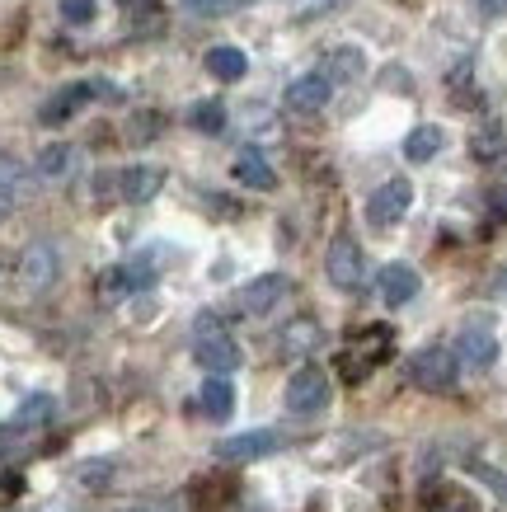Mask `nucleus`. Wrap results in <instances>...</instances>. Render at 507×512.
I'll return each mask as SVG.
<instances>
[{
    "label": "nucleus",
    "instance_id": "obj_3",
    "mask_svg": "<svg viewBox=\"0 0 507 512\" xmlns=\"http://www.w3.org/2000/svg\"><path fill=\"white\" fill-rule=\"evenodd\" d=\"M324 273H329V282H334L338 292H357V287H362V278H367V254H362V245H357L348 231L334 235V245L324 254Z\"/></svg>",
    "mask_w": 507,
    "mask_h": 512
},
{
    "label": "nucleus",
    "instance_id": "obj_22",
    "mask_svg": "<svg viewBox=\"0 0 507 512\" xmlns=\"http://www.w3.org/2000/svg\"><path fill=\"white\" fill-rule=\"evenodd\" d=\"M188 123L198 127V132H207V137H216V132H226V104H216V99L193 104V109H188Z\"/></svg>",
    "mask_w": 507,
    "mask_h": 512
},
{
    "label": "nucleus",
    "instance_id": "obj_7",
    "mask_svg": "<svg viewBox=\"0 0 507 512\" xmlns=\"http://www.w3.org/2000/svg\"><path fill=\"white\" fill-rule=\"evenodd\" d=\"M329 94H334V80L324 76V71H310V76H296L292 85H287V109L301 113V118H310V113H324V104H329Z\"/></svg>",
    "mask_w": 507,
    "mask_h": 512
},
{
    "label": "nucleus",
    "instance_id": "obj_1",
    "mask_svg": "<svg viewBox=\"0 0 507 512\" xmlns=\"http://www.w3.org/2000/svg\"><path fill=\"white\" fill-rule=\"evenodd\" d=\"M193 357H198L207 372H235L245 353H240V343L226 334V325L216 320V315H198V329H193Z\"/></svg>",
    "mask_w": 507,
    "mask_h": 512
},
{
    "label": "nucleus",
    "instance_id": "obj_23",
    "mask_svg": "<svg viewBox=\"0 0 507 512\" xmlns=\"http://www.w3.org/2000/svg\"><path fill=\"white\" fill-rule=\"evenodd\" d=\"M52 414H57V400H52V395H29V400L19 404L15 423L19 428H33V423H47Z\"/></svg>",
    "mask_w": 507,
    "mask_h": 512
},
{
    "label": "nucleus",
    "instance_id": "obj_4",
    "mask_svg": "<svg viewBox=\"0 0 507 512\" xmlns=\"http://www.w3.org/2000/svg\"><path fill=\"white\" fill-rule=\"evenodd\" d=\"M409 207H414V184L395 174V179H385V184L367 198V221L376 226V231H390V226H395Z\"/></svg>",
    "mask_w": 507,
    "mask_h": 512
},
{
    "label": "nucleus",
    "instance_id": "obj_26",
    "mask_svg": "<svg viewBox=\"0 0 507 512\" xmlns=\"http://www.w3.org/2000/svg\"><path fill=\"white\" fill-rule=\"evenodd\" d=\"M160 123H165L160 113H137V118H132V141H151L155 132H160Z\"/></svg>",
    "mask_w": 507,
    "mask_h": 512
},
{
    "label": "nucleus",
    "instance_id": "obj_18",
    "mask_svg": "<svg viewBox=\"0 0 507 512\" xmlns=\"http://www.w3.org/2000/svg\"><path fill=\"white\" fill-rule=\"evenodd\" d=\"M362 71H367L362 47H338V52H329V62H324V76L334 80V85H353V80H362Z\"/></svg>",
    "mask_w": 507,
    "mask_h": 512
},
{
    "label": "nucleus",
    "instance_id": "obj_2",
    "mask_svg": "<svg viewBox=\"0 0 507 512\" xmlns=\"http://www.w3.org/2000/svg\"><path fill=\"white\" fill-rule=\"evenodd\" d=\"M456 376H461V357L451 348H423V353L409 357V381L428 395H446L456 390Z\"/></svg>",
    "mask_w": 507,
    "mask_h": 512
},
{
    "label": "nucleus",
    "instance_id": "obj_21",
    "mask_svg": "<svg viewBox=\"0 0 507 512\" xmlns=\"http://www.w3.org/2000/svg\"><path fill=\"white\" fill-rule=\"evenodd\" d=\"M71 165H76V151H71V146H62V141L38 151V174H43V179H66V174H71Z\"/></svg>",
    "mask_w": 507,
    "mask_h": 512
},
{
    "label": "nucleus",
    "instance_id": "obj_14",
    "mask_svg": "<svg viewBox=\"0 0 507 512\" xmlns=\"http://www.w3.org/2000/svg\"><path fill=\"white\" fill-rule=\"evenodd\" d=\"M19 278L29 282L33 292L52 287V278H57V249H52V245H33L29 254H24V264H19Z\"/></svg>",
    "mask_w": 507,
    "mask_h": 512
},
{
    "label": "nucleus",
    "instance_id": "obj_17",
    "mask_svg": "<svg viewBox=\"0 0 507 512\" xmlns=\"http://www.w3.org/2000/svg\"><path fill=\"white\" fill-rule=\"evenodd\" d=\"M207 71H212L216 80H226V85H235V80H245L249 57L240 52V47L221 43V47H212V52H207Z\"/></svg>",
    "mask_w": 507,
    "mask_h": 512
},
{
    "label": "nucleus",
    "instance_id": "obj_6",
    "mask_svg": "<svg viewBox=\"0 0 507 512\" xmlns=\"http://www.w3.org/2000/svg\"><path fill=\"white\" fill-rule=\"evenodd\" d=\"M282 447V437L268 433V428H249V433H231V437H216L212 456L216 461H259V456H273Z\"/></svg>",
    "mask_w": 507,
    "mask_h": 512
},
{
    "label": "nucleus",
    "instance_id": "obj_20",
    "mask_svg": "<svg viewBox=\"0 0 507 512\" xmlns=\"http://www.w3.org/2000/svg\"><path fill=\"white\" fill-rule=\"evenodd\" d=\"M470 156H475L479 165H493V160H503V156H507V137H503V127H498V123L479 127L475 137H470Z\"/></svg>",
    "mask_w": 507,
    "mask_h": 512
},
{
    "label": "nucleus",
    "instance_id": "obj_13",
    "mask_svg": "<svg viewBox=\"0 0 507 512\" xmlns=\"http://www.w3.org/2000/svg\"><path fill=\"white\" fill-rule=\"evenodd\" d=\"M235 179H240V184H249L254 193H273V188H277L273 165H268V156H263V151H254V146L235 156Z\"/></svg>",
    "mask_w": 507,
    "mask_h": 512
},
{
    "label": "nucleus",
    "instance_id": "obj_15",
    "mask_svg": "<svg viewBox=\"0 0 507 512\" xmlns=\"http://www.w3.org/2000/svg\"><path fill=\"white\" fill-rule=\"evenodd\" d=\"M202 414H207L212 423H226L235 414V386L221 372H212L207 376V386H202Z\"/></svg>",
    "mask_w": 507,
    "mask_h": 512
},
{
    "label": "nucleus",
    "instance_id": "obj_9",
    "mask_svg": "<svg viewBox=\"0 0 507 512\" xmlns=\"http://www.w3.org/2000/svg\"><path fill=\"white\" fill-rule=\"evenodd\" d=\"M423 508L428 512H479V498L456 480H432L423 489Z\"/></svg>",
    "mask_w": 507,
    "mask_h": 512
},
{
    "label": "nucleus",
    "instance_id": "obj_12",
    "mask_svg": "<svg viewBox=\"0 0 507 512\" xmlns=\"http://www.w3.org/2000/svg\"><path fill=\"white\" fill-rule=\"evenodd\" d=\"M160 188H165V170L160 165H132V170L118 174V193L127 202H151Z\"/></svg>",
    "mask_w": 507,
    "mask_h": 512
},
{
    "label": "nucleus",
    "instance_id": "obj_28",
    "mask_svg": "<svg viewBox=\"0 0 507 512\" xmlns=\"http://www.w3.org/2000/svg\"><path fill=\"white\" fill-rule=\"evenodd\" d=\"M498 292H503V296H507V273H503V278H498Z\"/></svg>",
    "mask_w": 507,
    "mask_h": 512
},
{
    "label": "nucleus",
    "instance_id": "obj_10",
    "mask_svg": "<svg viewBox=\"0 0 507 512\" xmlns=\"http://www.w3.org/2000/svg\"><path fill=\"white\" fill-rule=\"evenodd\" d=\"M282 296H287V278H282V273H263V278H254L245 292H240V311L245 315H268Z\"/></svg>",
    "mask_w": 507,
    "mask_h": 512
},
{
    "label": "nucleus",
    "instance_id": "obj_19",
    "mask_svg": "<svg viewBox=\"0 0 507 512\" xmlns=\"http://www.w3.org/2000/svg\"><path fill=\"white\" fill-rule=\"evenodd\" d=\"M446 146V132L442 127H432V123H423V127H414L409 137H404V156L414 160V165H423V160H432L437 151Z\"/></svg>",
    "mask_w": 507,
    "mask_h": 512
},
{
    "label": "nucleus",
    "instance_id": "obj_25",
    "mask_svg": "<svg viewBox=\"0 0 507 512\" xmlns=\"http://www.w3.org/2000/svg\"><path fill=\"white\" fill-rule=\"evenodd\" d=\"M184 10H193V15H231V10H240V0H179Z\"/></svg>",
    "mask_w": 507,
    "mask_h": 512
},
{
    "label": "nucleus",
    "instance_id": "obj_27",
    "mask_svg": "<svg viewBox=\"0 0 507 512\" xmlns=\"http://www.w3.org/2000/svg\"><path fill=\"white\" fill-rule=\"evenodd\" d=\"M479 15H484V19H503L507 15V0H479Z\"/></svg>",
    "mask_w": 507,
    "mask_h": 512
},
{
    "label": "nucleus",
    "instance_id": "obj_5",
    "mask_svg": "<svg viewBox=\"0 0 507 512\" xmlns=\"http://www.w3.org/2000/svg\"><path fill=\"white\" fill-rule=\"evenodd\" d=\"M329 390L334 386H329V376L320 367H301L282 390V404H287V414H320L329 404Z\"/></svg>",
    "mask_w": 507,
    "mask_h": 512
},
{
    "label": "nucleus",
    "instance_id": "obj_16",
    "mask_svg": "<svg viewBox=\"0 0 507 512\" xmlns=\"http://www.w3.org/2000/svg\"><path fill=\"white\" fill-rule=\"evenodd\" d=\"M90 99H94V85H66L57 99H47V104H43V123L47 127H62L66 118H71L80 104H90Z\"/></svg>",
    "mask_w": 507,
    "mask_h": 512
},
{
    "label": "nucleus",
    "instance_id": "obj_11",
    "mask_svg": "<svg viewBox=\"0 0 507 512\" xmlns=\"http://www.w3.org/2000/svg\"><path fill=\"white\" fill-rule=\"evenodd\" d=\"M418 287H423V278H418L414 264H385L381 268V296L385 306H409L418 296Z\"/></svg>",
    "mask_w": 507,
    "mask_h": 512
},
{
    "label": "nucleus",
    "instance_id": "obj_8",
    "mask_svg": "<svg viewBox=\"0 0 507 512\" xmlns=\"http://www.w3.org/2000/svg\"><path fill=\"white\" fill-rule=\"evenodd\" d=\"M456 357H461L465 367H475V372L493 367V357H498V339H493L489 320H475V325L461 329V339H456Z\"/></svg>",
    "mask_w": 507,
    "mask_h": 512
},
{
    "label": "nucleus",
    "instance_id": "obj_24",
    "mask_svg": "<svg viewBox=\"0 0 507 512\" xmlns=\"http://www.w3.org/2000/svg\"><path fill=\"white\" fill-rule=\"evenodd\" d=\"M57 10H62L66 24H90L94 15H99V0H57Z\"/></svg>",
    "mask_w": 507,
    "mask_h": 512
}]
</instances>
